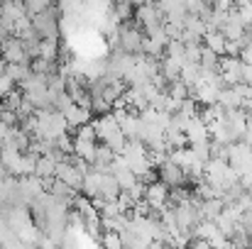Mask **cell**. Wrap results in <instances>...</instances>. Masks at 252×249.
<instances>
[{
	"mask_svg": "<svg viewBox=\"0 0 252 249\" xmlns=\"http://www.w3.org/2000/svg\"><path fill=\"white\" fill-rule=\"evenodd\" d=\"M0 154H2V144H0Z\"/></svg>",
	"mask_w": 252,
	"mask_h": 249,
	"instance_id": "obj_30",
	"label": "cell"
},
{
	"mask_svg": "<svg viewBox=\"0 0 252 249\" xmlns=\"http://www.w3.org/2000/svg\"><path fill=\"white\" fill-rule=\"evenodd\" d=\"M12 132H15V125H7L0 120V144H7L12 139Z\"/></svg>",
	"mask_w": 252,
	"mask_h": 249,
	"instance_id": "obj_28",
	"label": "cell"
},
{
	"mask_svg": "<svg viewBox=\"0 0 252 249\" xmlns=\"http://www.w3.org/2000/svg\"><path fill=\"white\" fill-rule=\"evenodd\" d=\"M0 56L7 61V64H20V61H30V54H27V47L20 37H7L0 47Z\"/></svg>",
	"mask_w": 252,
	"mask_h": 249,
	"instance_id": "obj_7",
	"label": "cell"
},
{
	"mask_svg": "<svg viewBox=\"0 0 252 249\" xmlns=\"http://www.w3.org/2000/svg\"><path fill=\"white\" fill-rule=\"evenodd\" d=\"M201 69H216L218 71V64H220V54H216L213 49H208V47H203L201 49Z\"/></svg>",
	"mask_w": 252,
	"mask_h": 249,
	"instance_id": "obj_21",
	"label": "cell"
},
{
	"mask_svg": "<svg viewBox=\"0 0 252 249\" xmlns=\"http://www.w3.org/2000/svg\"><path fill=\"white\" fill-rule=\"evenodd\" d=\"M64 112V117H66V122H69V127L71 130H79L81 125H86V122H91V108H84V105H76V103H71L69 108H64L62 110Z\"/></svg>",
	"mask_w": 252,
	"mask_h": 249,
	"instance_id": "obj_10",
	"label": "cell"
},
{
	"mask_svg": "<svg viewBox=\"0 0 252 249\" xmlns=\"http://www.w3.org/2000/svg\"><path fill=\"white\" fill-rule=\"evenodd\" d=\"M47 7H52V0H25V10H27V15L44 12Z\"/></svg>",
	"mask_w": 252,
	"mask_h": 249,
	"instance_id": "obj_26",
	"label": "cell"
},
{
	"mask_svg": "<svg viewBox=\"0 0 252 249\" xmlns=\"http://www.w3.org/2000/svg\"><path fill=\"white\" fill-rule=\"evenodd\" d=\"M115 152L108 147V144H103V147H98L95 149V157H93V162H91V168H98V171H110V166L115 162Z\"/></svg>",
	"mask_w": 252,
	"mask_h": 249,
	"instance_id": "obj_14",
	"label": "cell"
},
{
	"mask_svg": "<svg viewBox=\"0 0 252 249\" xmlns=\"http://www.w3.org/2000/svg\"><path fill=\"white\" fill-rule=\"evenodd\" d=\"M32 71L52 76V74H54V61H49V59H44V56H34V59H32Z\"/></svg>",
	"mask_w": 252,
	"mask_h": 249,
	"instance_id": "obj_25",
	"label": "cell"
},
{
	"mask_svg": "<svg viewBox=\"0 0 252 249\" xmlns=\"http://www.w3.org/2000/svg\"><path fill=\"white\" fill-rule=\"evenodd\" d=\"M57 54H59V39L57 37H42L39 39V56L54 61Z\"/></svg>",
	"mask_w": 252,
	"mask_h": 249,
	"instance_id": "obj_19",
	"label": "cell"
},
{
	"mask_svg": "<svg viewBox=\"0 0 252 249\" xmlns=\"http://www.w3.org/2000/svg\"><path fill=\"white\" fill-rule=\"evenodd\" d=\"M54 147L64 149L66 154H74V139H69V135H66V132H64V135H59V137L54 139Z\"/></svg>",
	"mask_w": 252,
	"mask_h": 249,
	"instance_id": "obj_27",
	"label": "cell"
},
{
	"mask_svg": "<svg viewBox=\"0 0 252 249\" xmlns=\"http://www.w3.org/2000/svg\"><path fill=\"white\" fill-rule=\"evenodd\" d=\"M95 149H98L95 139H88V137H74V154H76V157H81V159H86V162H93Z\"/></svg>",
	"mask_w": 252,
	"mask_h": 249,
	"instance_id": "obj_16",
	"label": "cell"
},
{
	"mask_svg": "<svg viewBox=\"0 0 252 249\" xmlns=\"http://www.w3.org/2000/svg\"><path fill=\"white\" fill-rule=\"evenodd\" d=\"M169 191H171V186H167L162 178L147 183V188H145V203L150 205V210H157V213H159L162 208H167L169 205Z\"/></svg>",
	"mask_w": 252,
	"mask_h": 249,
	"instance_id": "obj_4",
	"label": "cell"
},
{
	"mask_svg": "<svg viewBox=\"0 0 252 249\" xmlns=\"http://www.w3.org/2000/svg\"><path fill=\"white\" fill-rule=\"evenodd\" d=\"M145 44V27L137 20H125L118 25V49L127 54H140Z\"/></svg>",
	"mask_w": 252,
	"mask_h": 249,
	"instance_id": "obj_1",
	"label": "cell"
},
{
	"mask_svg": "<svg viewBox=\"0 0 252 249\" xmlns=\"http://www.w3.org/2000/svg\"><path fill=\"white\" fill-rule=\"evenodd\" d=\"M110 2H115V0H110Z\"/></svg>",
	"mask_w": 252,
	"mask_h": 249,
	"instance_id": "obj_31",
	"label": "cell"
},
{
	"mask_svg": "<svg viewBox=\"0 0 252 249\" xmlns=\"http://www.w3.org/2000/svg\"><path fill=\"white\" fill-rule=\"evenodd\" d=\"M243 69H245V64H243L240 56H230V54H223L220 56L218 71H220L225 85H235V83L243 81Z\"/></svg>",
	"mask_w": 252,
	"mask_h": 249,
	"instance_id": "obj_5",
	"label": "cell"
},
{
	"mask_svg": "<svg viewBox=\"0 0 252 249\" xmlns=\"http://www.w3.org/2000/svg\"><path fill=\"white\" fill-rule=\"evenodd\" d=\"M103 144H108L115 154H123V152H125V144H127V137L123 135V130H118V132H115V135H110Z\"/></svg>",
	"mask_w": 252,
	"mask_h": 249,
	"instance_id": "obj_23",
	"label": "cell"
},
{
	"mask_svg": "<svg viewBox=\"0 0 252 249\" xmlns=\"http://www.w3.org/2000/svg\"><path fill=\"white\" fill-rule=\"evenodd\" d=\"M135 20H137V22L145 27V32H147V29H155L157 25L164 22V12L155 5V0H150V2H142V5L135 7Z\"/></svg>",
	"mask_w": 252,
	"mask_h": 249,
	"instance_id": "obj_6",
	"label": "cell"
},
{
	"mask_svg": "<svg viewBox=\"0 0 252 249\" xmlns=\"http://www.w3.org/2000/svg\"><path fill=\"white\" fill-rule=\"evenodd\" d=\"M93 127H95V135H98V139H108L110 135H115L118 130H120V122L115 120V115H113V110L110 112H103L95 122H93Z\"/></svg>",
	"mask_w": 252,
	"mask_h": 249,
	"instance_id": "obj_11",
	"label": "cell"
},
{
	"mask_svg": "<svg viewBox=\"0 0 252 249\" xmlns=\"http://www.w3.org/2000/svg\"><path fill=\"white\" fill-rule=\"evenodd\" d=\"M100 245H103V247H113V249L125 247L123 235H120L118 230H105V232H103V237H100Z\"/></svg>",
	"mask_w": 252,
	"mask_h": 249,
	"instance_id": "obj_22",
	"label": "cell"
},
{
	"mask_svg": "<svg viewBox=\"0 0 252 249\" xmlns=\"http://www.w3.org/2000/svg\"><path fill=\"white\" fill-rule=\"evenodd\" d=\"M34 173H37L39 178H52V176H57V162H54L49 154H42V157L37 159Z\"/></svg>",
	"mask_w": 252,
	"mask_h": 249,
	"instance_id": "obj_18",
	"label": "cell"
},
{
	"mask_svg": "<svg viewBox=\"0 0 252 249\" xmlns=\"http://www.w3.org/2000/svg\"><path fill=\"white\" fill-rule=\"evenodd\" d=\"M228 162H230V166L243 176V173H250L252 171V144L250 142H233L230 144V149H228Z\"/></svg>",
	"mask_w": 252,
	"mask_h": 249,
	"instance_id": "obj_2",
	"label": "cell"
},
{
	"mask_svg": "<svg viewBox=\"0 0 252 249\" xmlns=\"http://www.w3.org/2000/svg\"><path fill=\"white\" fill-rule=\"evenodd\" d=\"M184 132H186V139H189V144H196V142H206V139H211V130H208V122H206V120H203L201 115L191 117Z\"/></svg>",
	"mask_w": 252,
	"mask_h": 249,
	"instance_id": "obj_9",
	"label": "cell"
},
{
	"mask_svg": "<svg viewBox=\"0 0 252 249\" xmlns=\"http://www.w3.org/2000/svg\"><path fill=\"white\" fill-rule=\"evenodd\" d=\"M157 171H159V178L167 183V186H184L186 183V178H189V173H186V168L179 164H174L171 159H167L164 164L157 166Z\"/></svg>",
	"mask_w": 252,
	"mask_h": 249,
	"instance_id": "obj_8",
	"label": "cell"
},
{
	"mask_svg": "<svg viewBox=\"0 0 252 249\" xmlns=\"http://www.w3.org/2000/svg\"><path fill=\"white\" fill-rule=\"evenodd\" d=\"M181 81L186 83L189 88L196 85V83L201 81V64H196V61H186V64L181 66Z\"/></svg>",
	"mask_w": 252,
	"mask_h": 249,
	"instance_id": "obj_17",
	"label": "cell"
},
{
	"mask_svg": "<svg viewBox=\"0 0 252 249\" xmlns=\"http://www.w3.org/2000/svg\"><path fill=\"white\" fill-rule=\"evenodd\" d=\"M32 74V66L30 61H20V64H7V76L15 83H22L27 76Z\"/></svg>",
	"mask_w": 252,
	"mask_h": 249,
	"instance_id": "obj_20",
	"label": "cell"
},
{
	"mask_svg": "<svg viewBox=\"0 0 252 249\" xmlns=\"http://www.w3.org/2000/svg\"><path fill=\"white\" fill-rule=\"evenodd\" d=\"M86 7V0H59V12L62 15H79Z\"/></svg>",
	"mask_w": 252,
	"mask_h": 249,
	"instance_id": "obj_24",
	"label": "cell"
},
{
	"mask_svg": "<svg viewBox=\"0 0 252 249\" xmlns=\"http://www.w3.org/2000/svg\"><path fill=\"white\" fill-rule=\"evenodd\" d=\"M0 162L7 166V171H10V173H15V176H17V168H20V162H22V149H17L15 144H2Z\"/></svg>",
	"mask_w": 252,
	"mask_h": 249,
	"instance_id": "obj_13",
	"label": "cell"
},
{
	"mask_svg": "<svg viewBox=\"0 0 252 249\" xmlns=\"http://www.w3.org/2000/svg\"><path fill=\"white\" fill-rule=\"evenodd\" d=\"M218 103H220L225 110H230V108H245V98H243V93H240L235 85H225V88H220V93H218Z\"/></svg>",
	"mask_w": 252,
	"mask_h": 249,
	"instance_id": "obj_12",
	"label": "cell"
},
{
	"mask_svg": "<svg viewBox=\"0 0 252 249\" xmlns=\"http://www.w3.org/2000/svg\"><path fill=\"white\" fill-rule=\"evenodd\" d=\"M225 44H228V37L220 32V29H208L206 34H203V47H208V49H213L216 54H225Z\"/></svg>",
	"mask_w": 252,
	"mask_h": 249,
	"instance_id": "obj_15",
	"label": "cell"
},
{
	"mask_svg": "<svg viewBox=\"0 0 252 249\" xmlns=\"http://www.w3.org/2000/svg\"><path fill=\"white\" fill-rule=\"evenodd\" d=\"M240 59H243V64H252V42H248V44L243 47V52H240Z\"/></svg>",
	"mask_w": 252,
	"mask_h": 249,
	"instance_id": "obj_29",
	"label": "cell"
},
{
	"mask_svg": "<svg viewBox=\"0 0 252 249\" xmlns=\"http://www.w3.org/2000/svg\"><path fill=\"white\" fill-rule=\"evenodd\" d=\"M32 27L39 37H57L59 39V20H57V10L54 7H47L44 12H37L32 15Z\"/></svg>",
	"mask_w": 252,
	"mask_h": 249,
	"instance_id": "obj_3",
	"label": "cell"
}]
</instances>
